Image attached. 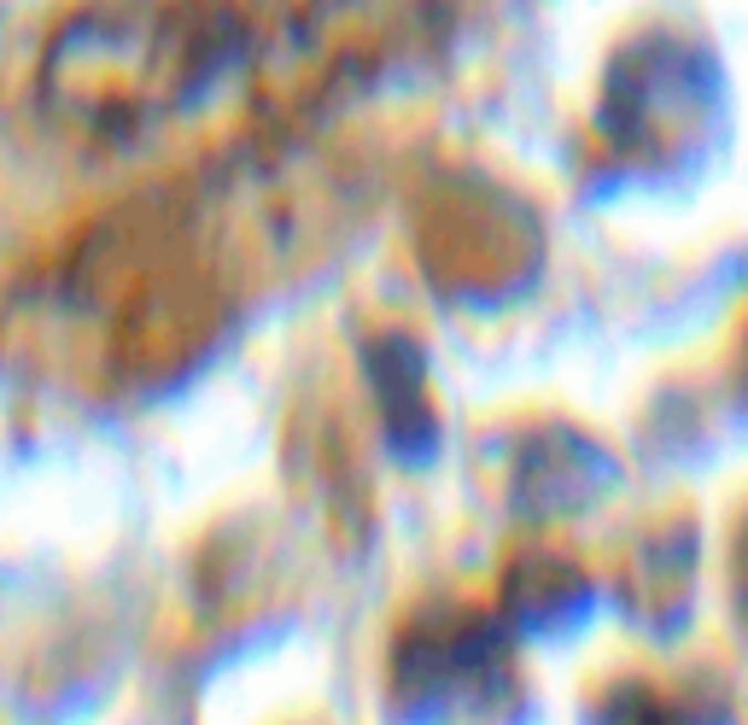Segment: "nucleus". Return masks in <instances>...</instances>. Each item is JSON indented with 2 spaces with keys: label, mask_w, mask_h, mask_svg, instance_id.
<instances>
[{
  "label": "nucleus",
  "mask_w": 748,
  "mask_h": 725,
  "mask_svg": "<svg viewBox=\"0 0 748 725\" xmlns=\"http://www.w3.org/2000/svg\"><path fill=\"white\" fill-rule=\"evenodd\" d=\"M222 53L211 24H181L153 7H100L53 41L48 89L89 123H129L158 100L205 89Z\"/></svg>",
  "instance_id": "obj_1"
}]
</instances>
